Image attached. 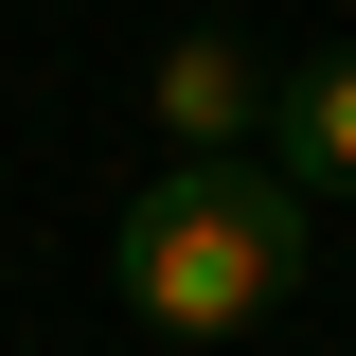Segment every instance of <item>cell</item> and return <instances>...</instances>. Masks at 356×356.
Masks as SVG:
<instances>
[{"label": "cell", "instance_id": "1", "mask_svg": "<svg viewBox=\"0 0 356 356\" xmlns=\"http://www.w3.org/2000/svg\"><path fill=\"white\" fill-rule=\"evenodd\" d=\"M303 267H321V214H303V178H267V161H178V178H143L125 232H107V285H125L161 339H250Z\"/></svg>", "mask_w": 356, "mask_h": 356}, {"label": "cell", "instance_id": "2", "mask_svg": "<svg viewBox=\"0 0 356 356\" xmlns=\"http://www.w3.org/2000/svg\"><path fill=\"white\" fill-rule=\"evenodd\" d=\"M143 107L178 125V161H232V143L267 125V54H250V36H178L161 72H143Z\"/></svg>", "mask_w": 356, "mask_h": 356}, {"label": "cell", "instance_id": "3", "mask_svg": "<svg viewBox=\"0 0 356 356\" xmlns=\"http://www.w3.org/2000/svg\"><path fill=\"white\" fill-rule=\"evenodd\" d=\"M267 178H356V54H303V72H267Z\"/></svg>", "mask_w": 356, "mask_h": 356}]
</instances>
